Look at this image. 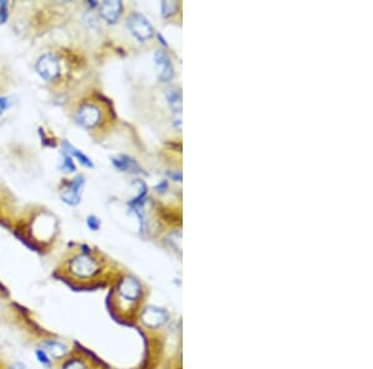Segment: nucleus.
<instances>
[{"label":"nucleus","mask_w":373,"mask_h":369,"mask_svg":"<svg viewBox=\"0 0 373 369\" xmlns=\"http://www.w3.org/2000/svg\"><path fill=\"white\" fill-rule=\"evenodd\" d=\"M151 288L143 280L128 271H124L109 288L106 306L115 322L133 327L148 305Z\"/></svg>","instance_id":"nucleus-2"},{"label":"nucleus","mask_w":373,"mask_h":369,"mask_svg":"<svg viewBox=\"0 0 373 369\" xmlns=\"http://www.w3.org/2000/svg\"><path fill=\"white\" fill-rule=\"evenodd\" d=\"M122 9H124V5L121 1H105L101 5V16L106 20L110 24H114L121 16Z\"/></svg>","instance_id":"nucleus-9"},{"label":"nucleus","mask_w":373,"mask_h":369,"mask_svg":"<svg viewBox=\"0 0 373 369\" xmlns=\"http://www.w3.org/2000/svg\"><path fill=\"white\" fill-rule=\"evenodd\" d=\"M0 369H30L25 363L17 360H10L0 355Z\"/></svg>","instance_id":"nucleus-13"},{"label":"nucleus","mask_w":373,"mask_h":369,"mask_svg":"<svg viewBox=\"0 0 373 369\" xmlns=\"http://www.w3.org/2000/svg\"><path fill=\"white\" fill-rule=\"evenodd\" d=\"M65 148H66V151H65V153L69 154V156H71V157L74 156L75 158L79 159L80 163L84 164L85 167H90V168H91V167H94V164H92V162L90 161V159L87 158V157L85 156L84 153H81V152L77 151L76 148H74V147H72V146H70V144L67 143V142H65Z\"/></svg>","instance_id":"nucleus-11"},{"label":"nucleus","mask_w":373,"mask_h":369,"mask_svg":"<svg viewBox=\"0 0 373 369\" xmlns=\"http://www.w3.org/2000/svg\"><path fill=\"white\" fill-rule=\"evenodd\" d=\"M84 185V178L82 177H76L71 183L69 184L67 188L64 189L61 193V199L65 203L70 204V205H76L80 203V198H81V189Z\"/></svg>","instance_id":"nucleus-7"},{"label":"nucleus","mask_w":373,"mask_h":369,"mask_svg":"<svg viewBox=\"0 0 373 369\" xmlns=\"http://www.w3.org/2000/svg\"><path fill=\"white\" fill-rule=\"evenodd\" d=\"M76 118L81 126L87 128H94L101 122L102 112L100 107L95 103H84L76 113Z\"/></svg>","instance_id":"nucleus-5"},{"label":"nucleus","mask_w":373,"mask_h":369,"mask_svg":"<svg viewBox=\"0 0 373 369\" xmlns=\"http://www.w3.org/2000/svg\"><path fill=\"white\" fill-rule=\"evenodd\" d=\"M9 107V103H7V99L5 97H0V114L5 111V109Z\"/></svg>","instance_id":"nucleus-17"},{"label":"nucleus","mask_w":373,"mask_h":369,"mask_svg":"<svg viewBox=\"0 0 373 369\" xmlns=\"http://www.w3.org/2000/svg\"><path fill=\"white\" fill-rule=\"evenodd\" d=\"M60 62L54 55L45 54L36 62V71L46 81H52L60 75Z\"/></svg>","instance_id":"nucleus-4"},{"label":"nucleus","mask_w":373,"mask_h":369,"mask_svg":"<svg viewBox=\"0 0 373 369\" xmlns=\"http://www.w3.org/2000/svg\"><path fill=\"white\" fill-rule=\"evenodd\" d=\"M154 61H156V66L158 69L159 79L164 82H168L173 77V65H172L168 55L162 50H158L154 55Z\"/></svg>","instance_id":"nucleus-8"},{"label":"nucleus","mask_w":373,"mask_h":369,"mask_svg":"<svg viewBox=\"0 0 373 369\" xmlns=\"http://www.w3.org/2000/svg\"><path fill=\"white\" fill-rule=\"evenodd\" d=\"M87 226H89L91 230L94 231H97L100 229V226H101V221H100L99 218H96V216H89L87 218Z\"/></svg>","instance_id":"nucleus-16"},{"label":"nucleus","mask_w":373,"mask_h":369,"mask_svg":"<svg viewBox=\"0 0 373 369\" xmlns=\"http://www.w3.org/2000/svg\"><path fill=\"white\" fill-rule=\"evenodd\" d=\"M178 4L174 1H163L162 2V15L163 16H171L173 12H176Z\"/></svg>","instance_id":"nucleus-14"},{"label":"nucleus","mask_w":373,"mask_h":369,"mask_svg":"<svg viewBox=\"0 0 373 369\" xmlns=\"http://www.w3.org/2000/svg\"><path fill=\"white\" fill-rule=\"evenodd\" d=\"M167 101H168L169 107L172 108V111L174 113H181L182 109V96L181 92L177 87H171V89L167 90L166 92Z\"/></svg>","instance_id":"nucleus-10"},{"label":"nucleus","mask_w":373,"mask_h":369,"mask_svg":"<svg viewBox=\"0 0 373 369\" xmlns=\"http://www.w3.org/2000/svg\"><path fill=\"white\" fill-rule=\"evenodd\" d=\"M34 355H35V357H36L37 362H39L42 367L46 369H54L55 367L54 361L50 358V356L47 355L44 350H41V348H35Z\"/></svg>","instance_id":"nucleus-12"},{"label":"nucleus","mask_w":373,"mask_h":369,"mask_svg":"<svg viewBox=\"0 0 373 369\" xmlns=\"http://www.w3.org/2000/svg\"><path fill=\"white\" fill-rule=\"evenodd\" d=\"M122 273L109 256L82 244L61 261L54 276L75 291H97L111 287Z\"/></svg>","instance_id":"nucleus-1"},{"label":"nucleus","mask_w":373,"mask_h":369,"mask_svg":"<svg viewBox=\"0 0 373 369\" xmlns=\"http://www.w3.org/2000/svg\"><path fill=\"white\" fill-rule=\"evenodd\" d=\"M128 29L131 30L134 37L139 40V41H144V40L151 39L153 35V27L149 24L148 20L141 14H132L128 17Z\"/></svg>","instance_id":"nucleus-6"},{"label":"nucleus","mask_w":373,"mask_h":369,"mask_svg":"<svg viewBox=\"0 0 373 369\" xmlns=\"http://www.w3.org/2000/svg\"><path fill=\"white\" fill-rule=\"evenodd\" d=\"M54 369H116L92 350L79 341L71 343L66 357L55 365Z\"/></svg>","instance_id":"nucleus-3"},{"label":"nucleus","mask_w":373,"mask_h":369,"mask_svg":"<svg viewBox=\"0 0 373 369\" xmlns=\"http://www.w3.org/2000/svg\"><path fill=\"white\" fill-rule=\"evenodd\" d=\"M62 169L66 172H74L75 171V166L74 162H72V157H70L69 154L65 153V158L62 161Z\"/></svg>","instance_id":"nucleus-15"}]
</instances>
